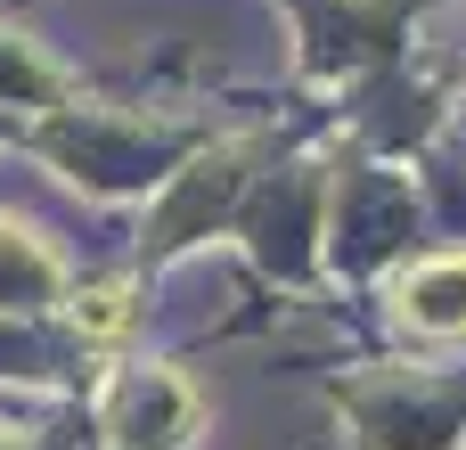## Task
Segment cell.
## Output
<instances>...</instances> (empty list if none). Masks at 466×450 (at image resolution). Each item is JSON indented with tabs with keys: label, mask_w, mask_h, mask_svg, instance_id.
Masks as SVG:
<instances>
[{
	"label": "cell",
	"mask_w": 466,
	"mask_h": 450,
	"mask_svg": "<svg viewBox=\"0 0 466 450\" xmlns=\"http://www.w3.org/2000/svg\"><path fill=\"white\" fill-rule=\"evenodd\" d=\"M57 295H66L57 254H49L33 230L0 221V312H41V303H57Z\"/></svg>",
	"instance_id": "6da1fadb"
},
{
	"label": "cell",
	"mask_w": 466,
	"mask_h": 450,
	"mask_svg": "<svg viewBox=\"0 0 466 450\" xmlns=\"http://www.w3.org/2000/svg\"><path fill=\"white\" fill-rule=\"evenodd\" d=\"M401 312L434 336H459L466 328V254H442V262H418L401 279Z\"/></svg>",
	"instance_id": "7a4b0ae2"
},
{
	"label": "cell",
	"mask_w": 466,
	"mask_h": 450,
	"mask_svg": "<svg viewBox=\"0 0 466 450\" xmlns=\"http://www.w3.org/2000/svg\"><path fill=\"white\" fill-rule=\"evenodd\" d=\"M74 320H82V336H115V328L131 320V287H123V279H106V287H90V295L74 303Z\"/></svg>",
	"instance_id": "3957f363"
}]
</instances>
